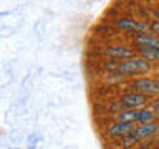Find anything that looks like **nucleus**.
I'll return each instance as SVG.
<instances>
[{
  "instance_id": "f257e3e1",
  "label": "nucleus",
  "mask_w": 159,
  "mask_h": 149,
  "mask_svg": "<svg viewBox=\"0 0 159 149\" xmlns=\"http://www.w3.org/2000/svg\"><path fill=\"white\" fill-rule=\"evenodd\" d=\"M152 70V65L146 61L141 56H134L123 61H109L104 66V71L108 74H118V76H136V74L149 73Z\"/></svg>"
},
{
  "instance_id": "f03ea898",
  "label": "nucleus",
  "mask_w": 159,
  "mask_h": 149,
  "mask_svg": "<svg viewBox=\"0 0 159 149\" xmlns=\"http://www.w3.org/2000/svg\"><path fill=\"white\" fill-rule=\"evenodd\" d=\"M129 86H131L133 91L146 94V96H157L159 94V81L157 79H152V78H146V76L134 78V79H131Z\"/></svg>"
},
{
  "instance_id": "7ed1b4c3",
  "label": "nucleus",
  "mask_w": 159,
  "mask_h": 149,
  "mask_svg": "<svg viewBox=\"0 0 159 149\" xmlns=\"http://www.w3.org/2000/svg\"><path fill=\"white\" fill-rule=\"evenodd\" d=\"M114 23H116L121 30L133 32V35H136V33H149L151 32L149 23L141 22V20H136L133 17H118L116 20H114Z\"/></svg>"
},
{
  "instance_id": "20e7f679",
  "label": "nucleus",
  "mask_w": 159,
  "mask_h": 149,
  "mask_svg": "<svg viewBox=\"0 0 159 149\" xmlns=\"http://www.w3.org/2000/svg\"><path fill=\"white\" fill-rule=\"evenodd\" d=\"M103 53L111 61H123V60H129V58L136 56V52L129 47H124V45H111V47H106Z\"/></svg>"
},
{
  "instance_id": "39448f33",
  "label": "nucleus",
  "mask_w": 159,
  "mask_h": 149,
  "mask_svg": "<svg viewBox=\"0 0 159 149\" xmlns=\"http://www.w3.org/2000/svg\"><path fill=\"white\" fill-rule=\"evenodd\" d=\"M136 128H138V124L136 123H114L111 124V126L108 128V138H111V139H119V138H124V136H128V134H131L136 131Z\"/></svg>"
},
{
  "instance_id": "423d86ee",
  "label": "nucleus",
  "mask_w": 159,
  "mask_h": 149,
  "mask_svg": "<svg viewBox=\"0 0 159 149\" xmlns=\"http://www.w3.org/2000/svg\"><path fill=\"white\" fill-rule=\"evenodd\" d=\"M119 101H123L129 109H141L144 106H148L149 96L141 94V93H136V91H129L126 94H123V96L119 98Z\"/></svg>"
},
{
  "instance_id": "0eeeda50",
  "label": "nucleus",
  "mask_w": 159,
  "mask_h": 149,
  "mask_svg": "<svg viewBox=\"0 0 159 149\" xmlns=\"http://www.w3.org/2000/svg\"><path fill=\"white\" fill-rule=\"evenodd\" d=\"M133 43L136 47L159 48V37L151 35V33H136V35H133Z\"/></svg>"
},
{
  "instance_id": "6e6552de",
  "label": "nucleus",
  "mask_w": 159,
  "mask_h": 149,
  "mask_svg": "<svg viewBox=\"0 0 159 149\" xmlns=\"http://www.w3.org/2000/svg\"><path fill=\"white\" fill-rule=\"evenodd\" d=\"M157 124L159 121L156 119V121H151V123H144V124H138V128H136V136L139 141H144V139H152L154 136V133H156V129H157Z\"/></svg>"
},
{
  "instance_id": "1a4fd4ad",
  "label": "nucleus",
  "mask_w": 159,
  "mask_h": 149,
  "mask_svg": "<svg viewBox=\"0 0 159 149\" xmlns=\"http://www.w3.org/2000/svg\"><path fill=\"white\" fill-rule=\"evenodd\" d=\"M141 142L136 136V133H131L128 134V136L124 138H119L114 141V146H116V149H133L134 146H138V144Z\"/></svg>"
},
{
  "instance_id": "9d476101",
  "label": "nucleus",
  "mask_w": 159,
  "mask_h": 149,
  "mask_svg": "<svg viewBox=\"0 0 159 149\" xmlns=\"http://www.w3.org/2000/svg\"><path fill=\"white\" fill-rule=\"evenodd\" d=\"M136 52L149 63H159V48H148V47H136Z\"/></svg>"
},
{
  "instance_id": "9b49d317",
  "label": "nucleus",
  "mask_w": 159,
  "mask_h": 149,
  "mask_svg": "<svg viewBox=\"0 0 159 149\" xmlns=\"http://www.w3.org/2000/svg\"><path fill=\"white\" fill-rule=\"evenodd\" d=\"M138 118H139V109H128L121 114L116 116L118 123H136L138 124Z\"/></svg>"
},
{
  "instance_id": "f8f14e48",
  "label": "nucleus",
  "mask_w": 159,
  "mask_h": 149,
  "mask_svg": "<svg viewBox=\"0 0 159 149\" xmlns=\"http://www.w3.org/2000/svg\"><path fill=\"white\" fill-rule=\"evenodd\" d=\"M156 121V114H154L151 106H144L139 109V118H138V124H144V123H151Z\"/></svg>"
},
{
  "instance_id": "ddd939ff",
  "label": "nucleus",
  "mask_w": 159,
  "mask_h": 149,
  "mask_svg": "<svg viewBox=\"0 0 159 149\" xmlns=\"http://www.w3.org/2000/svg\"><path fill=\"white\" fill-rule=\"evenodd\" d=\"M149 28H151L152 33H156V37H159V22L157 20H151L149 22Z\"/></svg>"
},
{
  "instance_id": "4468645a",
  "label": "nucleus",
  "mask_w": 159,
  "mask_h": 149,
  "mask_svg": "<svg viewBox=\"0 0 159 149\" xmlns=\"http://www.w3.org/2000/svg\"><path fill=\"white\" fill-rule=\"evenodd\" d=\"M151 108H152L154 114H156V118H159V98H156V99L151 103Z\"/></svg>"
},
{
  "instance_id": "2eb2a0df",
  "label": "nucleus",
  "mask_w": 159,
  "mask_h": 149,
  "mask_svg": "<svg viewBox=\"0 0 159 149\" xmlns=\"http://www.w3.org/2000/svg\"><path fill=\"white\" fill-rule=\"evenodd\" d=\"M136 149H151V146H149V144H141V146H138Z\"/></svg>"
},
{
  "instance_id": "dca6fc26",
  "label": "nucleus",
  "mask_w": 159,
  "mask_h": 149,
  "mask_svg": "<svg viewBox=\"0 0 159 149\" xmlns=\"http://www.w3.org/2000/svg\"><path fill=\"white\" fill-rule=\"evenodd\" d=\"M154 18H156L157 22H159V7H157L156 10H154Z\"/></svg>"
},
{
  "instance_id": "f3484780",
  "label": "nucleus",
  "mask_w": 159,
  "mask_h": 149,
  "mask_svg": "<svg viewBox=\"0 0 159 149\" xmlns=\"http://www.w3.org/2000/svg\"><path fill=\"white\" fill-rule=\"evenodd\" d=\"M156 149H159V144H157V147H156Z\"/></svg>"
}]
</instances>
